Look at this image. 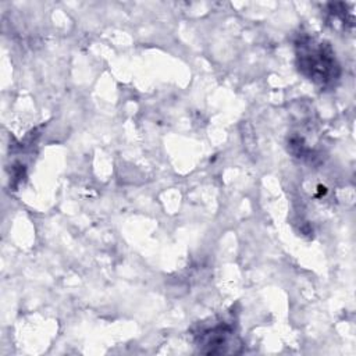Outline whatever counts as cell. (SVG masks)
<instances>
[{
  "instance_id": "cell-1",
  "label": "cell",
  "mask_w": 356,
  "mask_h": 356,
  "mask_svg": "<svg viewBox=\"0 0 356 356\" xmlns=\"http://www.w3.org/2000/svg\"><path fill=\"white\" fill-rule=\"evenodd\" d=\"M298 65L303 75L320 85H328L339 75V65L328 43L302 38L296 43Z\"/></svg>"
},
{
  "instance_id": "cell-2",
  "label": "cell",
  "mask_w": 356,
  "mask_h": 356,
  "mask_svg": "<svg viewBox=\"0 0 356 356\" xmlns=\"http://www.w3.org/2000/svg\"><path fill=\"white\" fill-rule=\"evenodd\" d=\"M234 335V328L225 321H220L211 327L203 328L199 331L197 342L203 346H207V353H225V346H229ZM199 345V346H200Z\"/></svg>"
}]
</instances>
